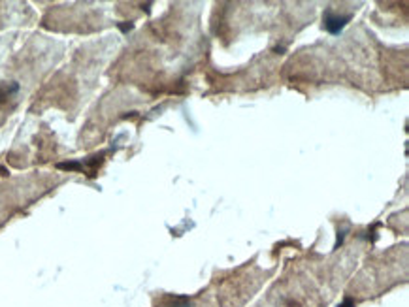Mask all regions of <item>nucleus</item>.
I'll use <instances>...</instances> for the list:
<instances>
[{"mask_svg": "<svg viewBox=\"0 0 409 307\" xmlns=\"http://www.w3.org/2000/svg\"><path fill=\"white\" fill-rule=\"evenodd\" d=\"M351 21V16H334L332 12H326L324 14V26L330 34H340L345 28V24Z\"/></svg>", "mask_w": 409, "mask_h": 307, "instance_id": "obj_1", "label": "nucleus"}, {"mask_svg": "<svg viewBox=\"0 0 409 307\" xmlns=\"http://www.w3.org/2000/svg\"><path fill=\"white\" fill-rule=\"evenodd\" d=\"M58 168L60 170H82V164L80 162H60Z\"/></svg>", "mask_w": 409, "mask_h": 307, "instance_id": "obj_2", "label": "nucleus"}, {"mask_svg": "<svg viewBox=\"0 0 409 307\" xmlns=\"http://www.w3.org/2000/svg\"><path fill=\"white\" fill-rule=\"evenodd\" d=\"M340 307H354V304H352L351 300H345V302H344V304H342Z\"/></svg>", "mask_w": 409, "mask_h": 307, "instance_id": "obj_3", "label": "nucleus"}, {"mask_svg": "<svg viewBox=\"0 0 409 307\" xmlns=\"http://www.w3.org/2000/svg\"><path fill=\"white\" fill-rule=\"evenodd\" d=\"M130 28H132V24H121V30H124V32L130 30Z\"/></svg>", "mask_w": 409, "mask_h": 307, "instance_id": "obj_4", "label": "nucleus"}]
</instances>
